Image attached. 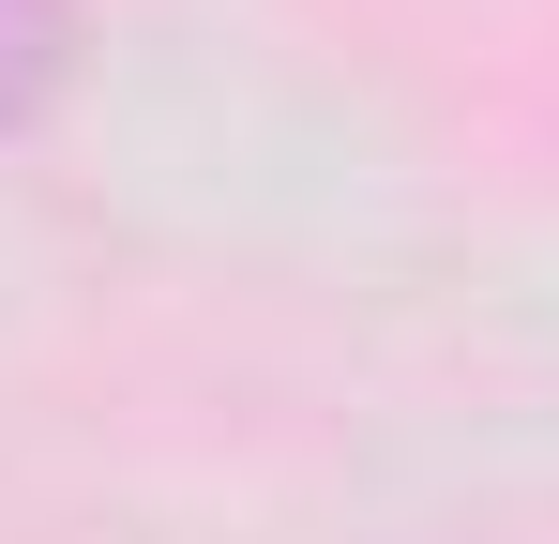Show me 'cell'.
<instances>
[{
  "label": "cell",
  "instance_id": "cell-1",
  "mask_svg": "<svg viewBox=\"0 0 559 544\" xmlns=\"http://www.w3.org/2000/svg\"><path fill=\"white\" fill-rule=\"evenodd\" d=\"M46 76V0H0V106Z\"/></svg>",
  "mask_w": 559,
  "mask_h": 544
}]
</instances>
